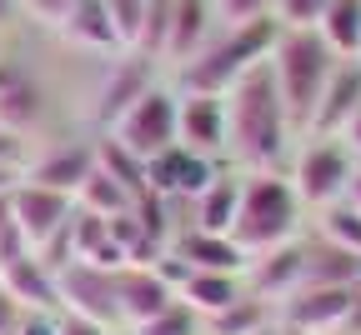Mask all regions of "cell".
<instances>
[{
    "mask_svg": "<svg viewBox=\"0 0 361 335\" xmlns=\"http://www.w3.org/2000/svg\"><path fill=\"white\" fill-rule=\"evenodd\" d=\"M356 110H361V61H336L322 101H316V115H311L306 135H341Z\"/></svg>",
    "mask_w": 361,
    "mask_h": 335,
    "instance_id": "18",
    "label": "cell"
},
{
    "mask_svg": "<svg viewBox=\"0 0 361 335\" xmlns=\"http://www.w3.org/2000/svg\"><path fill=\"white\" fill-rule=\"evenodd\" d=\"M176 146H186L196 156H211V160H226V95L180 90Z\"/></svg>",
    "mask_w": 361,
    "mask_h": 335,
    "instance_id": "12",
    "label": "cell"
},
{
    "mask_svg": "<svg viewBox=\"0 0 361 335\" xmlns=\"http://www.w3.org/2000/svg\"><path fill=\"white\" fill-rule=\"evenodd\" d=\"M176 115H180V90L156 80L141 101H135L111 130H101V135L121 140L135 160H156V156H166L176 146Z\"/></svg>",
    "mask_w": 361,
    "mask_h": 335,
    "instance_id": "6",
    "label": "cell"
},
{
    "mask_svg": "<svg viewBox=\"0 0 361 335\" xmlns=\"http://www.w3.org/2000/svg\"><path fill=\"white\" fill-rule=\"evenodd\" d=\"M16 11H20V6H16V0H0V30H6V25L16 20Z\"/></svg>",
    "mask_w": 361,
    "mask_h": 335,
    "instance_id": "40",
    "label": "cell"
},
{
    "mask_svg": "<svg viewBox=\"0 0 361 335\" xmlns=\"http://www.w3.org/2000/svg\"><path fill=\"white\" fill-rule=\"evenodd\" d=\"M61 35L80 51H96V56H121L116 45V30H111V15H106V0H80L71 11V20L61 25Z\"/></svg>",
    "mask_w": 361,
    "mask_h": 335,
    "instance_id": "23",
    "label": "cell"
},
{
    "mask_svg": "<svg viewBox=\"0 0 361 335\" xmlns=\"http://www.w3.org/2000/svg\"><path fill=\"white\" fill-rule=\"evenodd\" d=\"M16 6H20L30 20H40V25H56V30H61V25L71 20V11L80 6V0H16Z\"/></svg>",
    "mask_w": 361,
    "mask_h": 335,
    "instance_id": "32",
    "label": "cell"
},
{
    "mask_svg": "<svg viewBox=\"0 0 361 335\" xmlns=\"http://www.w3.org/2000/svg\"><path fill=\"white\" fill-rule=\"evenodd\" d=\"M236 206H241V170H221V180L206 190V196L191 201V225L196 230H216V235H231L236 225Z\"/></svg>",
    "mask_w": 361,
    "mask_h": 335,
    "instance_id": "21",
    "label": "cell"
},
{
    "mask_svg": "<svg viewBox=\"0 0 361 335\" xmlns=\"http://www.w3.org/2000/svg\"><path fill=\"white\" fill-rule=\"evenodd\" d=\"M296 140L301 135H296V125L281 106L276 75H271V56H266L226 90V160L241 175L286 170Z\"/></svg>",
    "mask_w": 361,
    "mask_h": 335,
    "instance_id": "1",
    "label": "cell"
},
{
    "mask_svg": "<svg viewBox=\"0 0 361 335\" xmlns=\"http://www.w3.org/2000/svg\"><path fill=\"white\" fill-rule=\"evenodd\" d=\"M256 335H291V330H286V325H281V320H271V325H261V330H256Z\"/></svg>",
    "mask_w": 361,
    "mask_h": 335,
    "instance_id": "42",
    "label": "cell"
},
{
    "mask_svg": "<svg viewBox=\"0 0 361 335\" xmlns=\"http://www.w3.org/2000/svg\"><path fill=\"white\" fill-rule=\"evenodd\" d=\"M130 335H206V320L191 310V305H171V310H161V315H151L146 325H135Z\"/></svg>",
    "mask_w": 361,
    "mask_h": 335,
    "instance_id": "31",
    "label": "cell"
},
{
    "mask_svg": "<svg viewBox=\"0 0 361 335\" xmlns=\"http://www.w3.org/2000/svg\"><path fill=\"white\" fill-rule=\"evenodd\" d=\"M96 165H101L111 180H121L130 196H146V160H135L121 140H111V135L96 140Z\"/></svg>",
    "mask_w": 361,
    "mask_h": 335,
    "instance_id": "27",
    "label": "cell"
},
{
    "mask_svg": "<svg viewBox=\"0 0 361 335\" xmlns=\"http://www.w3.org/2000/svg\"><path fill=\"white\" fill-rule=\"evenodd\" d=\"M171 255L186 265V270H221V275H246L251 255L231 241V235H216V230H176L171 235Z\"/></svg>",
    "mask_w": 361,
    "mask_h": 335,
    "instance_id": "16",
    "label": "cell"
},
{
    "mask_svg": "<svg viewBox=\"0 0 361 335\" xmlns=\"http://www.w3.org/2000/svg\"><path fill=\"white\" fill-rule=\"evenodd\" d=\"M306 235V206L296 196V185L286 180V170H266V175H241V206H236V225L231 241L246 255L291 246Z\"/></svg>",
    "mask_w": 361,
    "mask_h": 335,
    "instance_id": "2",
    "label": "cell"
},
{
    "mask_svg": "<svg viewBox=\"0 0 361 335\" xmlns=\"http://www.w3.org/2000/svg\"><path fill=\"white\" fill-rule=\"evenodd\" d=\"M221 25H246V20H261L271 15V0H211Z\"/></svg>",
    "mask_w": 361,
    "mask_h": 335,
    "instance_id": "33",
    "label": "cell"
},
{
    "mask_svg": "<svg viewBox=\"0 0 361 335\" xmlns=\"http://www.w3.org/2000/svg\"><path fill=\"white\" fill-rule=\"evenodd\" d=\"M341 140H346V151H351V156H356V165H361V110L351 115V125L341 130Z\"/></svg>",
    "mask_w": 361,
    "mask_h": 335,
    "instance_id": "38",
    "label": "cell"
},
{
    "mask_svg": "<svg viewBox=\"0 0 361 335\" xmlns=\"http://www.w3.org/2000/svg\"><path fill=\"white\" fill-rule=\"evenodd\" d=\"M156 85V65L151 61H141V56H116L111 61V70H106V80H101V90H96V125L101 130H111L141 95Z\"/></svg>",
    "mask_w": 361,
    "mask_h": 335,
    "instance_id": "14",
    "label": "cell"
},
{
    "mask_svg": "<svg viewBox=\"0 0 361 335\" xmlns=\"http://www.w3.org/2000/svg\"><path fill=\"white\" fill-rule=\"evenodd\" d=\"M316 30L341 61H361V0H326Z\"/></svg>",
    "mask_w": 361,
    "mask_h": 335,
    "instance_id": "24",
    "label": "cell"
},
{
    "mask_svg": "<svg viewBox=\"0 0 361 335\" xmlns=\"http://www.w3.org/2000/svg\"><path fill=\"white\" fill-rule=\"evenodd\" d=\"M130 206H135V196H130V190H126L121 180H111L101 165L90 170V175H85V185L75 190V210L106 215V220H111V215H121V210H130Z\"/></svg>",
    "mask_w": 361,
    "mask_h": 335,
    "instance_id": "25",
    "label": "cell"
},
{
    "mask_svg": "<svg viewBox=\"0 0 361 335\" xmlns=\"http://www.w3.org/2000/svg\"><path fill=\"white\" fill-rule=\"evenodd\" d=\"M61 335H116V330H111V325H96V320H85V315L61 310Z\"/></svg>",
    "mask_w": 361,
    "mask_h": 335,
    "instance_id": "36",
    "label": "cell"
},
{
    "mask_svg": "<svg viewBox=\"0 0 361 335\" xmlns=\"http://www.w3.org/2000/svg\"><path fill=\"white\" fill-rule=\"evenodd\" d=\"M356 170L361 165L346 151L341 135H301L296 151H291V165H286V180L296 185V196H301L306 210H326V206L346 201Z\"/></svg>",
    "mask_w": 361,
    "mask_h": 335,
    "instance_id": "5",
    "label": "cell"
},
{
    "mask_svg": "<svg viewBox=\"0 0 361 335\" xmlns=\"http://www.w3.org/2000/svg\"><path fill=\"white\" fill-rule=\"evenodd\" d=\"M356 291L351 285H301L276 305V320L296 335H341Z\"/></svg>",
    "mask_w": 361,
    "mask_h": 335,
    "instance_id": "8",
    "label": "cell"
},
{
    "mask_svg": "<svg viewBox=\"0 0 361 335\" xmlns=\"http://www.w3.org/2000/svg\"><path fill=\"white\" fill-rule=\"evenodd\" d=\"M346 201H351V206L361 210V170H356V180H351V190H346Z\"/></svg>",
    "mask_w": 361,
    "mask_h": 335,
    "instance_id": "41",
    "label": "cell"
},
{
    "mask_svg": "<svg viewBox=\"0 0 361 335\" xmlns=\"http://www.w3.org/2000/svg\"><path fill=\"white\" fill-rule=\"evenodd\" d=\"M316 215H322V220H316V235H322V241H331V246L361 255V210H356L351 201H336V206L316 210Z\"/></svg>",
    "mask_w": 361,
    "mask_h": 335,
    "instance_id": "28",
    "label": "cell"
},
{
    "mask_svg": "<svg viewBox=\"0 0 361 335\" xmlns=\"http://www.w3.org/2000/svg\"><path fill=\"white\" fill-rule=\"evenodd\" d=\"M0 285L20 301V310H61V285H56V270L45 265L35 251L20 255L16 265L0 270Z\"/></svg>",
    "mask_w": 361,
    "mask_h": 335,
    "instance_id": "19",
    "label": "cell"
},
{
    "mask_svg": "<svg viewBox=\"0 0 361 335\" xmlns=\"http://www.w3.org/2000/svg\"><path fill=\"white\" fill-rule=\"evenodd\" d=\"M11 210H16V225H20V235H25V246L40 251L45 241H51V235H61V230L71 225L75 201L61 196V190L35 185V180H20V185H16V196H11Z\"/></svg>",
    "mask_w": 361,
    "mask_h": 335,
    "instance_id": "11",
    "label": "cell"
},
{
    "mask_svg": "<svg viewBox=\"0 0 361 335\" xmlns=\"http://www.w3.org/2000/svg\"><path fill=\"white\" fill-rule=\"evenodd\" d=\"M56 285H61V310H71V315H85V320H96V325L121 330L116 270H101V265L71 260L66 270H56Z\"/></svg>",
    "mask_w": 361,
    "mask_h": 335,
    "instance_id": "9",
    "label": "cell"
},
{
    "mask_svg": "<svg viewBox=\"0 0 361 335\" xmlns=\"http://www.w3.org/2000/svg\"><path fill=\"white\" fill-rule=\"evenodd\" d=\"M90 170H96V140H51L40 156H25V180H35L45 190H61L71 201Z\"/></svg>",
    "mask_w": 361,
    "mask_h": 335,
    "instance_id": "10",
    "label": "cell"
},
{
    "mask_svg": "<svg viewBox=\"0 0 361 335\" xmlns=\"http://www.w3.org/2000/svg\"><path fill=\"white\" fill-rule=\"evenodd\" d=\"M241 296H246V275H221V270H191L186 280H180V291H176V301L191 305L201 320L231 310Z\"/></svg>",
    "mask_w": 361,
    "mask_h": 335,
    "instance_id": "20",
    "label": "cell"
},
{
    "mask_svg": "<svg viewBox=\"0 0 361 335\" xmlns=\"http://www.w3.org/2000/svg\"><path fill=\"white\" fill-rule=\"evenodd\" d=\"M25 180V170H16V165H0V196H16V185Z\"/></svg>",
    "mask_w": 361,
    "mask_h": 335,
    "instance_id": "39",
    "label": "cell"
},
{
    "mask_svg": "<svg viewBox=\"0 0 361 335\" xmlns=\"http://www.w3.org/2000/svg\"><path fill=\"white\" fill-rule=\"evenodd\" d=\"M16 325H20V301L0 285V335H16Z\"/></svg>",
    "mask_w": 361,
    "mask_h": 335,
    "instance_id": "37",
    "label": "cell"
},
{
    "mask_svg": "<svg viewBox=\"0 0 361 335\" xmlns=\"http://www.w3.org/2000/svg\"><path fill=\"white\" fill-rule=\"evenodd\" d=\"M116 301H121V325L135 330L151 315L176 305V285L156 265H126V270H116Z\"/></svg>",
    "mask_w": 361,
    "mask_h": 335,
    "instance_id": "15",
    "label": "cell"
},
{
    "mask_svg": "<svg viewBox=\"0 0 361 335\" xmlns=\"http://www.w3.org/2000/svg\"><path fill=\"white\" fill-rule=\"evenodd\" d=\"M106 15H111V30H116L121 56L135 51V40H141V25H146V0H106Z\"/></svg>",
    "mask_w": 361,
    "mask_h": 335,
    "instance_id": "30",
    "label": "cell"
},
{
    "mask_svg": "<svg viewBox=\"0 0 361 335\" xmlns=\"http://www.w3.org/2000/svg\"><path fill=\"white\" fill-rule=\"evenodd\" d=\"M281 25L261 15V20H246V25H221V35L206 40V51L196 61H186L176 70V90H201V95H226L256 61L271 56Z\"/></svg>",
    "mask_w": 361,
    "mask_h": 335,
    "instance_id": "4",
    "label": "cell"
},
{
    "mask_svg": "<svg viewBox=\"0 0 361 335\" xmlns=\"http://www.w3.org/2000/svg\"><path fill=\"white\" fill-rule=\"evenodd\" d=\"M301 285H306V235L291 241V246H276V251L251 255V265H246V291L256 301L281 305L291 291H301Z\"/></svg>",
    "mask_w": 361,
    "mask_h": 335,
    "instance_id": "13",
    "label": "cell"
},
{
    "mask_svg": "<svg viewBox=\"0 0 361 335\" xmlns=\"http://www.w3.org/2000/svg\"><path fill=\"white\" fill-rule=\"evenodd\" d=\"M25 156H30V140L0 125V165H16V170H25Z\"/></svg>",
    "mask_w": 361,
    "mask_h": 335,
    "instance_id": "35",
    "label": "cell"
},
{
    "mask_svg": "<svg viewBox=\"0 0 361 335\" xmlns=\"http://www.w3.org/2000/svg\"><path fill=\"white\" fill-rule=\"evenodd\" d=\"M166 40H171V0H146V25H141V40H135L130 56L161 65L166 61Z\"/></svg>",
    "mask_w": 361,
    "mask_h": 335,
    "instance_id": "29",
    "label": "cell"
},
{
    "mask_svg": "<svg viewBox=\"0 0 361 335\" xmlns=\"http://www.w3.org/2000/svg\"><path fill=\"white\" fill-rule=\"evenodd\" d=\"M336 51L322 40V30L306 25V30H281L276 45H271V75H276V90H281V106L296 125V135H306L311 115H316V101L336 70Z\"/></svg>",
    "mask_w": 361,
    "mask_h": 335,
    "instance_id": "3",
    "label": "cell"
},
{
    "mask_svg": "<svg viewBox=\"0 0 361 335\" xmlns=\"http://www.w3.org/2000/svg\"><path fill=\"white\" fill-rule=\"evenodd\" d=\"M40 120H45V90H40V80H30L20 70L11 85H0V125L16 135H30V130H40Z\"/></svg>",
    "mask_w": 361,
    "mask_h": 335,
    "instance_id": "22",
    "label": "cell"
},
{
    "mask_svg": "<svg viewBox=\"0 0 361 335\" xmlns=\"http://www.w3.org/2000/svg\"><path fill=\"white\" fill-rule=\"evenodd\" d=\"M221 170H231L226 160H211V156H196L186 146H171L166 156L146 160V190L161 201H196L221 180Z\"/></svg>",
    "mask_w": 361,
    "mask_h": 335,
    "instance_id": "7",
    "label": "cell"
},
{
    "mask_svg": "<svg viewBox=\"0 0 361 335\" xmlns=\"http://www.w3.org/2000/svg\"><path fill=\"white\" fill-rule=\"evenodd\" d=\"M221 15L211 0H171V40H166V61L171 70H180L186 61H196L206 51V40L216 35Z\"/></svg>",
    "mask_w": 361,
    "mask_h": 335,
    "instance_id": "17",
    "label": "cell"
},
{
    "mask_svg": "<svg viewBox=\"0 0 361 335\" xmlns=\"http://www.w3.org/2000/svg\"><path fill=\"white\" fill-rule=\"evenodd\" d=\"M16 335H61V310H20Z\"/></svg>",
    "mask_w": 361,
    "mask_h": 335,
    "instance_id": "34",
    "label": "cell"
},
{
    "mask_svg": "<svg viewBox=\"0 0 361 335\" xmlns=\"http://www.w3.org/2000/svg\"><path fill=\"white\" fill-rule=\"evenodd\" d=\"M271 320H276V305H271V301H256V296L246 291L231 310H221V315L206 320V335H256V330L271 325Z\"/></svg>",
    "mask_w": 361,
    "mask_h": 335,
    "instance_id": "26",
    "label": "cell"
}]
</instances>
